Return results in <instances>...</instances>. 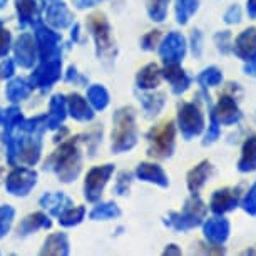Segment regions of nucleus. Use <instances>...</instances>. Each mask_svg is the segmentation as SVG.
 Here are the masks:
<instances>
[{
    "label": "nucleus",
    "mask_w": 256,
    "mask_h": 256,
    "mask_svg": "<svg viewBox=\"0 0 256 256\" xmlns=\"http://www.w3.org/2000/svg\"><path fill=\"white\" fill-rule=\"evenodd\" d=\"M149 141H151V154L159 158L169 156L172 146H174V126L172 122H166L152 129L149 134Z\"/></svg>",
    "instance_id": "f257e3e1"
},
{
    "label": "nucleus",
    "mask_w": 256,
    "mask_h": 256,
    "mask_svg": "<svg viewBox=\"0 0 256 256\" xmlns=\"http://www.w3.org/2000/svg\"><path fill=\"white\" fill-rule=\"evenodd\" d=\"M181 131L186 138L198 136L204 128V119L194 104H184L180 110Z\"/></svg>",
    "instance_id": "f03ea898"
},
{
    "label": "nucleus",
    "mask_w": 256,
    "mask_h": 256,
    "mask_svg": "<svg viewBox=\"0 0 256 256\" xmlns=\"http://www.w3.org/2000/svg\"><path fill=\"white\" fill-rule=\"evenodd\" d=\"M240 204V188H223L211 198V210L214 214H224Z\"/></svg>",
    "instance_id": "7ed1b4c3"
},
{
    "label": "nucleus",
    "mask_w": 256,
    "mask_h": 256,
    "mask_svg": "<svg viewBox=\"0 0 256 256\" xmlns=\"http://www.w3.org/2000/svg\"><path fill=\"white\" fill-rule=\"evenodd\" d=\"M233 50H234V54L244 62L254 59L256 57V27L244 28V30L236 37Z\"/></svg>",
    "instance_id": "20e7f679"
},
{
    "label": "nucleus",
    "mask_w": 256,
    "mask_h": 256,
    "mask_svg": "<svg viewBox=\"0 0 256 256\" xmlns=\"http://www.w3.org/2000/svg\"><path fill=\"white\" fill-rule=\"evenodd\" d=\"M212 112H214L218 122L226 124V126L236 124L241 119V116H243L241 114V109L238 108V102H236L233 98H230V96L220 98L218 106H216Z\"/></svg>",
    "instance_id": "39448f33"
},
{
    "label": "nucleus",
    "mask_w": 256,
    "mask_h": 256,
    "mask_svg": "<svg viewBox=\"0 0 256 256\" xmlns=\"http://www.w3.org/2000/svg\"><path fill=\"white\" fill-rule=\"evenodd\" d=\"M206 214V206L200 200H191L186 206V212L182 216H174V224L178 228H191L201 223Z\"/></svg>",
    "instance_id": "423d86ee"
},
{
    "label": "nucleus",
    "mask_w": 256,
    "mask_h": 256,
    "mask_svg": "<svg viewBox=\"0 0 256 256\" xmlns=\"http://www.w3.org/2000/svg\"><path fill=\"white\" fill-rule=\"evenodd\" d=\"M204 236L211 243L223 244L230 236V223L224 218H214L210 220L204 224Z\"/></svg>",
    "instance_id": "0eeeda50"
},
{
    "label": "nucleus",
    "mask_w": 256,
    "mask_h": 256,
    "mask_svg": "<svg viewBox=\"0 0 256 256\" xmlns=\"http://www.w3.org/2000/svg\"><path fill=\"white\" fill-rule=\"evenodd\" d=\"M238 169L241 172L256 171V136H250L241 149V158L238 161Z\"/></svg>",
    "instance_id": "6e6552de"
},
{
    "label": "nucleus",
    "mask_w": 256,
    "mask_h": 256,
    "mask_svg": "<svg viewBox=\"0 0 256 256\" xmlns=\"http://www.w3.org/2000/svg\"><path fill=\"white\" fill-rule=\"evenodd\" d=\"M161 56L164 60H180L184 56V38L178 34H171L164 40V46L161 47Z\"/></svg>",
    "instance_id": "1a4fd4ad"
},
{
    "label": "nucleus",
    "mask_w": 256,
    "mask_h": 256,
    "mask_svg": "<svg viewBox=\"0 0 256 256\" xmlns=\"http://www.w3.org/2000/svg\"><path fill=\"white\" fill-rule=\"evenodd\" d=\"M210 172H211V164L208 161H202L200 166H196L190 174H188V186H190V190L192 192H198V190L204 184Z\"/></svg>",
    "instance_id": "9d476101"
},
{
    "label": "nucleus",
    "mask_w": 256,
    "mask_h": 256,
    "mask_svg": "<svg viewBox=\"0 0 256 256\" xmlns=\"http://www.w3.org/2000/svg\"><path fill=\"white\" fill-rule=\"evenodd\" d=\"M164 72H166L168 79L171 80L172 89H174L176 92H182V90L190 86V77H188L184 72L180 69V67H168Z\"/></svg>",
    "instance_id": "9b49d317"
},
{
    "label": "nucleus",
    "mask_w": 256,
    "mask_h": 256,
    "mask_svg": "<svg viewBox=\"0 0 256 256\" xmlns=\"http://www.w3.org/2000/svg\"><path fill=\"white\" fill-rule=\"evenodd\" d=\"M139 176L144 178V180L158 182V184H161V186L168 184V180H166V176H164L162 169L158 166H152V164H142V166L139 168Z\"/></svg>",
    "instance_id": "f8f14e48"
},
{
    "label": "nucleus",
    "mask_w": 256,
    "mask_h": 256,
    "mask_svg": "<svg viewBox=\"0 0 256 256\" xmlns=\"http://www.w3.org/2000/svg\"><path fill=\"white\" fill-rule=\"evenodd\" d=\"M139 82L142 84V88H156L159 84V70L156 66H148L146 69L142 70L141 77H139Z\"/></svg>",
    "instance_id": "ddd939ff"
},
{
    "label": "nucleus",
    "mask_w": 256,
    "mask_h": 256,
    "mask_svg": "<svg viewBox=\"0 0 256 256\" xmlns=\"http://www.w3.org/2000/svg\"><path fill=\"white\" fill-rule=\"evenodd\" d=\"M198 7V0H178V20L184 24Z\"/></svg>",
    "instance_id": "4468645a"
},
{
    "label": "nucleus",
    "mask_w": 256,
    "mask_h": 256,
    "mask_svg": "<svg viewBox=\"0 0 256 256\" xmlns=\"http://www.w3.org/2000/svg\"><path fill=\"white\" fill-rule=\"evenodd\" d=\"M200 80L204 86H218L223 82V74H221V70L216 69V67H210V69H206L201 74Z\"/></svg>",
    "instance_id": "2eb2a0df"
},
{
    "label": "nucleus",
    "mask_w": 256,
    "mask_h": 256,
    "mask_svg": "<svg viewBox=\"0 0 256 256\" xmlns=\"http://www.w3.org/2000/svg\"><path fill=\"white\" fill-rule=\"evenodd\" d=\"M169 0H149V12L156 20H162L166 16V6Z\"/></svg>",
    "instance_id": "dca6fc26"
},
{
    "label": "nucleus",
    "mask_w": 256,
    "mask_h": 256,
    "mask_svg": "<svg viewBox=\"0 0 256 256\" xmlns=\"http://www.w3.org/2000/svg\"><path fill=\"white\" fill-rule=\"evenodd\" d=\"M243 210L251 216H256V182L250 188L243 200Z\"/></svg>",
    "instance_id": "f3484780"
},
{
    "label": "nucleus",
    "mask_w": 256,
    "mask_h": 256,
    "mask_svg": "<svg viewBox=\"0 0 256 256\" xmlns=\"http://www.w3.org/2000/svg\"><path fill=\"white\" fill-rule=\"evenodd\" d=\"M214 40H216V44H218V49L223 52V54L231 52V34L228 30L218 32L214 36Z\"/></svg>",
    "instance_id": "a211bd4d"
},
{
    "label": "nucleus",
    "mask_w": 256,
    "mask_h": 256,
    "mask_svg": "<svg viewBox=\"0 0 256 256\" xmlns=\"http://www.w3.org/2000/svg\"><path fill=\"white\" fill-rule=\"evenodd\" d=\"M220 138V126H218V119H216L214 112H211V126H210V131H208V136H206V141L204 144H210L212 141Z\"/></svg>",
    "instance_id": "6ab92c4d"
},
{
    "label": "nucleus",
    "mask_w": 256,
    "mask_h": 256,
    "mask_svg": "<svg viewBox=\"0 0 256 256\" xmlns=\"http://www.w3.org/2000/svg\"><path fill=\"white\" fill-rule=\"evenodd\" d=\"M226 24H240L241 22V8L240 6H231L224 14Z\"/></svg>",
    "instance_id": "aec40b11"
},
{
    "label": "nucleus",
    "mask_w": 256,
    "mask_h": 256,
    "mask_svg": "<svg viewBox=\"0 0 256 256\" xmlns=\"http://www.w3.org/2000/svg\"><path fill=\"white\" fill-rule=\"evenodd\" d=\"M244 74L254 76V77H256V57H254L253 60H248V62H246V66H244Z\"/></svg>",
    "instance_id": "412c9836"
},
{
    "label": "nucleus",
    "mask_w": 256,
    "mask_h": 256,
    "mask_svg": "<svg viewBox=\"0 0 256 256\" xmlns=\"http://www.w3.org/2000/svg\"><path fill=\"white\" fill-rule=\"evenodd\" d=\"M246 12H248L250 18H256V0H248V4H246Z\"/></svg>",
    "instance_id": "4be33fe9"
}]
</instances>
